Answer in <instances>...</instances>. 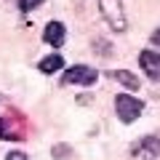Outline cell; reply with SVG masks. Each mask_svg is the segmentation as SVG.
<instances>
[{"label":"cell","mask_w":160,"mask_h":160,"mask_svg":"<svg viewBox=\"0 0 160 160\" xmlns=\"http://www.w3.org/2000/svg\"><path fill=\"white\" fill-rule=\"evenodd\" d=\"M133 152H136V158L142 155L144 160L160 158V136H147V139H142V142L133 147Z\"/></svg>","instance_id":"5"},{"label":"cell","mask_w":160,"mask_h":160,"mask_svg":"<svg viewBox=\"0 0 160 160\" xmlns=\"http://www.w3.org/2000/svg\"><path fill=\"white\" fill-rule=\"evenodd\" d=\"M112 78L118 80V83H123L128 91H142V86H139V78H136V75H131L128 69H115Z\"/></svg>","instance_id":"8"},{"label":"cell","mask_w":160,"mask_h":160,"mask_svg":"<svg viewBox=\"0 0 160 160\" xmlns=\"http://www.w3.org/2000/svg\"><path fill=\"white\" fill-rule=\"evenodd\" d=\"M149 40H152V46H160V29H155V32H152V38H149Z\"/></svg>","instance_id":"13"},{"label":"cell","mask_w":160,"mask_h":160,"mask_svg":"<svg viewBox=\"0 0 160 160\" xmlns=\"http://www.w3.org/2000/svg\"><path fill=\"white\" fill-rule=\"evenodd\" d=\"M64 38H67V32H64V24L62 22H48L46 29H43V40H46L48 46L59 48L64 43Z\"/></svg>","instance_id":"6"},{"label":"cell","mask_w":160,"mask_h":160,"mask_svg":"<svg viewBox=\"0 0 160 160\" xmlns=\"http://www.w3.org/2000/svg\"><path fill=\"white\" fill-rule=\"evenodd\" d=\"M99 11H102L104 22L115 32H123L128 27L126 24V11H123V0H99Z\"/></svg>","instance_id":"2"},{"label":"cell","mask_w":160,"mask_h":160,"mask_svg":"<svg viewBox=\"0 0 160 160\" xmlns=\"http://www.w3.org/2000/svg\"><path fill=\"white\" fill-rule=\"evenodd\" d=\"M46 3V0H19V8L22 11H35V8H40Z\"/></svg>","instance_id":"10"},{"label":"cell","mask_w":160,"mask_h":160,"mask_svg":"<svg viewBox=\"0 0 160 160\" xmlns=\"http://www.w3.org/2000/svg\"><path fill=\"white\" fill-rule=\"evenodd\" d=\"M69 152H72V149H69L67 144H56V147L51 149V155H53V158H59V160H62V158H67Z\"/></svg>","instance_id":"11"},{"label":"cell","mask_w":160,"mask_h":160,"mask_svg":"<svg viewBox=\"0 0 160 160\" xmlns=\"http://www.w3.org/2000/svg\"><path fill=\"white\" fill-rule=\"evenodd\" d=\"M6 160H29V158H27L24 152H19V149H16V152H8V155H6Z\"/></svg>","instance_id":"12"},{"label":"cell","mask_w":160,"mask_h":160,"mask_svg":"<svg viewBox=\"0 0 160 160\" xmlns=\"http://www.w3.org/2000/svg\"><path fill=\"white\" fill-rule=\"evenodd\" d=\"M0 139H24V133L11 126V115L8 118H0Z\"/></svg>","instance_id":"9"},{"label":"cell","mask_w":160,"mask_h":160,"mask_svg":"<svg viewBox=\"0 0 160 160\" xmlns=\"http://www.w3.org/2000/svg\"><path fill=\"white\" fill-rule=\"evenodd\" d=\"M139 64H142V69L147 72L149 80H160V53L158 51H142L139 53Z\"/></svg>","instance_id":"4"},{"label":"cell","mask_w":160,"mask_h":160,"mask_svg":"<svg viewBox=\"0 0 160 160\" xmlns=\"http://www.w3.org/2000/svg\"><path fill=\"white\" fill-rule=\"evenodd\" d=\"M62 67H64V59L59 56V53H51V56H46L43 62L38 64V69H40L43 75H53V72H59Z\"/></svg>","instance_id":"7"},{"label":"cell","mask_w":160,"mask_h":160,"mask_svg":"<svg viewBox=\"0 0 160 160\" xmlns=\"http://www.w3.org/2000/svg\"><path fill=\"white\" fill-rule=\"evenodd\" d=\"M99 80V72L93 67H88V64H72V67L64 72V83L67 86H93Z\"/></svg>","instance_id":"3"},{"label":"cell","mask_w":160,"mask_h":160,"mask_svg":"<svg viewBox=\"0 0 160 160\" xmlns=\"http://www.w3.org/2000/svg\"><path fill=\"white\" fill-rule=\"evenodd\" d=\"M115 112H118V118L123 120V123H133V120L142 118L144 104L139 102L136 96H131V93H118V96H115Z\"/></svg>","instance_id":"1"}]
</instances>
